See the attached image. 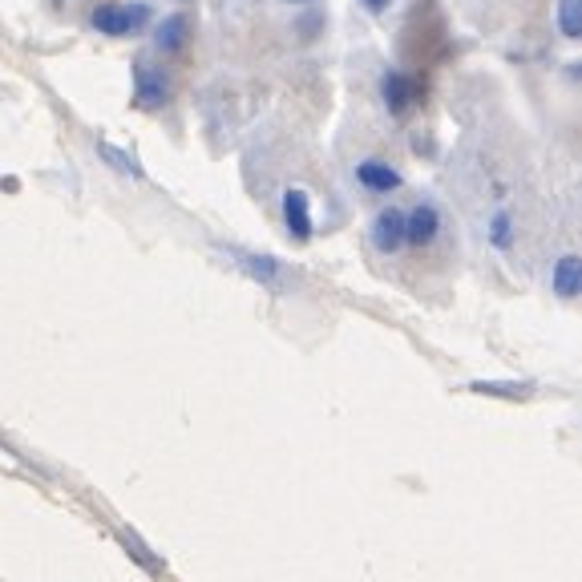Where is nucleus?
<instances>
[{
    "label": "nucleus",
    "mask_w": 582,
    "mask_h": 582,
    "mask_svg": "<svg viewBox=\"0 0 582 582\" xmlns=\"http://www.w3.org/2000/svg\"><path fill=\"white\" fill-rule=\"evenodd\" d=\"M417 93H421V85L405 69H384L380 73V102L393 118H405L417 106Z\"/></svg>",
    "instance_id": "obj_5"
},
{
    "label": "nucleus",
    "mask_w": 582,
    "mask_h": 582,
    "mask_svg": "<svg viewBox=\"0 0 582 582\" xmlns=\"http://www.w3.org/2000/svg\"><path fill=\"white\" fill-rule=\"evenodd\" d=\"M368 243L380 255H401L405 251V211L401 207H380L372 227H368Z\"/></svg>",
    "instance_id": "obj_6"
},
{
    "label": "nucleus",
    "mask_w": 582,
    "mask_h": 582,
    "mask_svg": "<svg viewBox=\"0 0 582 582\" xmlns=\"http://www.w3.org/2000/svg\"><path fill=\"white\" fill-rule=\"evenodd\" d=\"M291 5H308V0H291Z\"/></svg>",
    "instance_id": "obj_17"
},
{
    "label": "nucleus",
    "mask_w": 582,
    "mask_h": 582,
    "mask_svg": "<svg viewBox=\"0 0 582 582\" xmlns=\"http://www.w3.org/2000/svg\"><path fill=\"white\" fill-rule=\"evenodd\" d=\"M283 227H287V235L296 239V243L312 239L316 223H312V199H308L304 186H287L283 190Z\"/></svg>",
    "instance_id": "obj_8"
},
{
    "label": "nucleus",
    "mask_w": 582,
    "mask_h": 582,
    "mask_svg": "<svg viewBox=\"0 0 582 582\" xmlns=\"http://www.w3.org/2000/svg\"><path fill=\"white\" fill-rule=\"evenodd\" d=\"M186 33H190V21L182 17V13H170V17H162V25L154 29V49L166 57V53H178L182 45H186Z\"/></svg>",
    "instance_id": "obj_11"
},
{
    "label": "nucleus",
    "mask_w": 582,
    "mask_h": 582,
    "mask_svg": "<svg viewBox=\"0 0 582 582\" xmlns=\"http://www.w3.org/2000/svg\"><path fill=\"white\" fill-rule=\"evenodd\" d=\"M445 231V211L433 199H417L405 211V247L413 251H429Z\"/></svg>",
    "instance_id": "obj_2"
},
{
    "label": "nucleus",
    "mask_w": 582,
    "mask_h": 582,
    "mask_svg": "<svg viewBox=\"0 0 582 582\" xmlns=\"http://www.w3.org/2000/svg\"><path fill=\"white\" fill-rule=\"evenodd\" d=\"M469 393L498 397V401H530L538 388H534V380H469Z\"/></svg>",
    "instance_id": "obj_10"
},
{
    "label": "nucleus",
    "mask_w": 582,
    "mask_h": 582,
    "mask_svg": "<svg viewBox=\"0 0 582 582\" xmlns=\"http://www.w3.org/2000/svg\"><path fill=\"white\" fill-rule=\"evenodd\" d=\"M235 263L243 267V275L247 279H255L259 287H267V291H287L291 287V275L287 271V263H279L275 255H259V251H235Z\"/></svg>",
    "instance_id": "obj_4"
},
{
    "label": "nucleus",
    "mask_w": 582,
    "mask_h": 582,
    "mask_svg": "<svg viewBox=\"0 0 582 582\" xmlns=\"http://www.w3.org/2000/svg\"><path fill=\"white\" fill-rule=\"evenodd\" d=\"M352 178L356 186H364L368 194H393L405 186V174L393 166V162H384V158H360L352 166Z\"/></svg>",
    "instance_id": "obj_7"
},
{
    "label": "nucleus",
    "mask_w": 582,
    "mask_h": 582,
    "mask_svg": "<svg viewBox=\"0 0 582 582\" xmlns=\"http://www.w3.org/2000/svg\"><path fill=\"white\" fill-rule=\"evenodd\" d=\"M360 5H364L368 13H384L388 5H393V0H360Z\"/></svg>",
    "instance_id": "obj_16"
},
{
    "label": "nucleus",
    "mask_w": 582,
    "mask_h": 582,
    "mask_svg": "<svg viewBox=\"0 0 582 582\" xmlns=\"http://www.w3.org/2000/svg\"><path fill=\"white\" fill-rule=\"evenodd\" d=\"M485 239H490L494 251H514L518 231H514V211H510V207H498V211L490 215V223H485Z\"/></svg>",
    "instance_id": "obj_12"
},
{
    "label": "nucleus",
    "mask_w": 582,
    "mask_h": 582,
    "mask_svg": "<svg viewBox=\"0 0 582 582\" xmlns=\"http://www.w3.org/2000/svg\"><path fill=\"white\" fill-rule=\"evenodd\" d=\"M170 102V77L162 65L138 61L134 65V106L138 110H162Z\"/></svg>",
    "instance_id": "obj_3"
},
{
    "label": "nucleus",
    "mask_w": 582,
    "mask_h": 582,
    "mask_svg": "<svg viewBox=\"0 0 582 582\" xmlns=\"http://www.w3.org/2000/svg\"><path fill=\"white\" fill-rule=\"evenodd\" d=\"M150 25V5L146 0H110V5L93 9V29L102 37H134Z\"/></svg>",
    "instance_id": "obj_1"
},
{
    "label": "nucleus",
    "mask_w": 582,
    "mask_h": 582,
    "mask_svg": "<svg viewBox=\"0 0 582 582\" xmlns=\"http://www.w3.org/2000/svg\"><path fill=\"white\" fill-rule=\"evenodd\" d=\"M97 158H102V162H110L118 174L142 178V166H138V158H134L130 150H118V146H110V142H97Z\"/></svg>",
    "instance_id": "obj_14"
},
{
    "label": "nucleus",
    "mask_w": 582,
    "mask_h": 582,
    "mask_svg": "<svg viewBox=\"0 0 582 582\" xmlns=\"http://www.w3.org/2000/svg\"><path fill=\"white\" fill-rule=\"evenodd\" d=\"M118 542H122V550H126L142 570H150V574H162V570H166V562H162V558H158V554H154V550H150L134 530H118Z\"/></svg>",
    "instance_id": "obj_13"
},
{
    "label": "nucleus",
    "mask_w": 582,
    "mask_h": 582,
    "mask_svg": "<svg viewBox=\"0 0 582 582\" xmlns=\"http://www.w3.org/2000/svg\"><path fill=\"white\" fill-rule=\"evenodd\" d=\"M558 29H562L566 41L582 37V0H562L558 5Z\"/></svg>",
    "instance_id": "obj_15"
},
{
    "label": "nucleus",
    "mask_w": 582,
    "mask_h": 582,
    "mask_svg": "<svg viewBox=\"0 0 582 582\" xmlns=\"http://www.w3.org/2000/svg\"><path fill=\"white\" fill-rule=\"evenodd\" d=\"M550 291L562 300V304H574L582 296V259L574 251L558 255L554 267H550Z\"/></svg>",
    "instance_id": "obj_9"
}]
</instances>
